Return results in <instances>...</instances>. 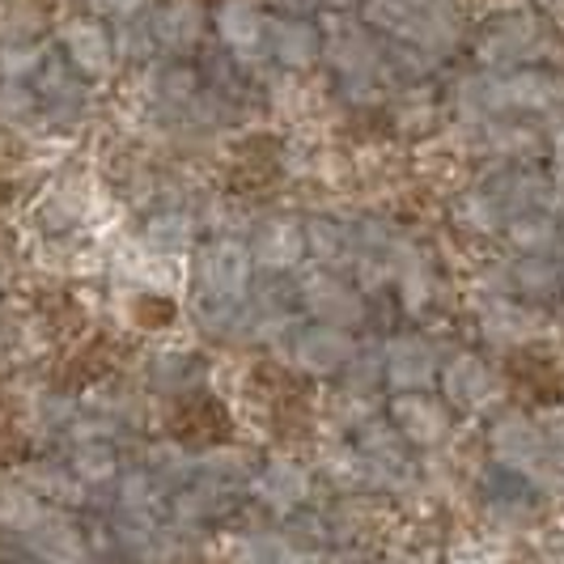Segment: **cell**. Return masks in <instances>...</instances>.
Segmentation results:
<instances>
[{
	"instance_id": "obj_5",
	"label": "cell",
	"mask_w": 564,
	"mask_h": 564,
	"mask_svg": "<svg viewBox=\"0 0 564 564\" xmlns=\"http://www.w3.org/2000/svg\"><path fill=\"white\" fill-rule=\"evenodd\" d=\"M217 34H221V43L234 47L238 56H254V52H263L272 26L263 22V13H259L254 0H226L217 9Z\"/></svg>"
},
{
	"instance_id": "obj_22",
	"label": "cell",
	"mask_w": 564,
	"mask_h": 564,
	"mask_svg": "<svg viewBox=\"0 0 564 564\" xmlns=\"http://www.w3.org/2000/svg\"><path fill=\"white\" fill-rule=\"evenodd\" d=\"M259 492H263V501H272L276 509H289L293 501H302L306 476L293 463H272V471L259 480Z\"/></svg>"
},
{
	"instance_id": "obj_31",
	"label": "cell",
	"mask_w": 564,
	"mask_h": 564,
	"mask_svg": "<svg viewBox=\"0 0 564 564\" xmlns=\"http://www.w3.org/2000/svg\"><path fill=\"white\" fill-rule=\"evenodd\" d=\"M547 13H556V18H564V0H539Z\"/></svg>"
},
{
	"instance_id": "obj_4",
	"label": "cell",
	"mask_w": 564,
	"mask_h": 564,
	"mask_svg": "<svg viewBox=\"0 0 564 564\" xmlns=\"http://www.w3.org/2000/svg\"><path fill=\"white\" fill-rule=\"evenodd\" d=\"M399 34H403L412 47L429 52V56H446L454 43H458V34H463V18H458V9H451L446 0H433V4H424L421 13L399 30Z\"/></svg>"
},
{
	"instance_id": "obj_17",
	"label": "cell",
	"mask_w": 564,
	"mask_h": 564,
	"mask_svg": "<svg viewBox=\"0 0 564 564\" xmlns=\"http://www.w3.org/2000/svg\"><path fill=\"white\" fill-rule=\"evenodd\" d=\"M306 302H311V311L323 318V323H352L357 314H361V302H357V293L352 289H344L339 281L332 276H314L306 281Z\"/></svg>"
},
{
	"instance_id": "obj_10",
	"label": "cell",
	"mask_w": 564,
	"mask_h": 564,
	"mask_svg": "<svg viewBox=\"0 0 564 564\" xmlns=\"http://www.w3.org/2000/svg\"><path fill=\"white\" fill-rule=\"evenodd\" d=\"M199 30H204V13L192 0H170L153 13V39L170 47V52H187L196 47Z\"/></svg>"
},
{
	"instance_id": "obj_15",
	"label": "cell",
	"mask_w": 564,
	"mask_h": 564,
	"mask_svg": "<svg viewBox=\"0 0 564 564\" xmlns=\"http://www.w3.org/2000/svg\"><path fill=\"white\" fill-rule=\"evenodd\" d=\"M39 102L47 107L52 119L73 123V119H82L85 115V89L77 85V77H73L68 68L52 64V68L43 73V85H39Z\"/></svg>"
},
{
	"instance_id": "obj_29",
	"label": "cell",
	"mask_w": 564,
	"mask_h": 564,
	"mask_svg": "<svg viewBox=\"0 0 564 564\" xmlns=\"http://www.w3.org/2000/svg\"><path fill=\"white\" fill-rule=\"evenodd\" d=\"M94 4H98L102 13H115V18H132L144 0H94Z\"/></svg>"
},
{
	"instance_id": "obj_6",
	"label": "cell",
	"mask_w": 564,
	"mask_h": 564,
	"mask_svg": "<svg viewBox=\"0 0 564 564\" xmlns=\"http://www.w3.org/2000/svg\"><path fill=\"white\" fill-rule=\"evenodd\" d=\"M64 47H68V59L73 68L85 73V77H107L115 59V39L98 22H73L64 30Z\"/></svg>"
},
{
	"instance_id": "obj_21",
	"label": "cell",
	"mask_w": 564,
	"mask_h": 564,
	"mask_svg": "<svg viewBox=\"0 0 564 564\" xmlns=\"http://www.w3.org/2000/svg\"><path fill=\"white\" fill-rule=\"evenodd\" d=\"M39 26H43V13H39L30 0H0V39H4L9 47L34 39Z\"/></svg>"
},
{
	"instance_id": "obj_16",
	"label": "cell",
	"mask_w": 564,
	"mask_h": 564,
	"mask_svg": "<svg viewBox=\"0 0 564 564\" xmlns=\"http://www.w3.org/2000/svg\"><path fill=\"white\" fill-rule=\"evenodd\" d=\"M272 56L281 59L284 68H311L318 56V30L297 18L272 22Z\"/></svg>"
},
{
	"instance_id": "obj_2",
	"label": "cell",
	"mask_w": 564,
	"mask_h": 564,
	"mask_svg": "<svg viewBox=\"0 0 564 564\" xmlns=\"http://www.w3.org/2000/svg\"><path fill=\"white\" fill-rule=\"evenodd\" d=\"M251 259L254 254L234 242V238H217L208 247H199L196 254V281L199 293H213V297H242L247 284H251Z\"/></svg>"
},
{
	"instance_id": "obj_9",
	"label": "cell",
	"mask_w": 564,
	"mask_h": 564,
	"mask_svg": "<svg viewBox=\"0 0 564 564\" xmlns=\"http://www.w3.org/2000/svg\"><path fill=\"white\" fill-rule=\"evenodd\" d=\"M327 52H332V64H336L348 82H352V77H369V73L378 68V47H373V39H369L366 30L352 26V22H332V43H327Z\"/></svg>"
},
{
	"instance_id": "obj_13",
	"label": "cell",
	"mask_w": 564,
	"mask_h": 564,
	"mask_svg": "<svg viewBox=\"0 0 564 564\" xmlns=\"http://www.w3.org/2000/svg\"><path fill=\"white\" fill-rule=\"evenodd\" d=\"M454 111L467 115V119H484L492 111H506V94H501V77L488 73H467L454 82Z\"/></svg>"
},
{
	"instance_id": "obj_28",
	"label": "cell",
	"mask_w": 564,
	"mask_h": 564,
	"mask_svg": "<svg viewBox=\"0 0 564 564\" xmlns=\"http://www.w3.org/2000/svg\"><path fill=\"white\" fill-rule=\"evenodd\" d=\"M192 73H187V68H170V77H166V94L170 98H187V94H192Z\"/></svg>"
},
{
	"instance_id": "obj_18",
	"label": "cell",
	"mask_w": 564,
	"mask_h": 564,
	"mask_svg": "<svg viewBox=\"0 0 564 564\" xmlns=\"http://www.w3.org/2000/svg\"><path fill=\"white\" fill-rule=\"evenodd\" d=\"M68 467H73V476H77L85 488H102V484H111L115 471H119L111 442H77Z\"/></svg>"
},
{
	"instance_id": "obj_11",
	"label": "cell",
	"mask_w": 564,
	"mask_h": 564,
	"mask_svg": "<svg viewBox=\"0 0 564 564\" xmlns=\"http://www.w3.org/2000/svg\"><path fill=\"white\" fill-rule=\"evenodd\" d=\"M196 242V221L187 213H158L141 234V247L158 259H183Z\"/></svg>"
},
{
	"instance_id": "obj_3",
	"label": "cell",
	"mask_w": 564,
	"mask_h": 564,
	"mask_svg": "<svg viewBox=\"0 0 564 564\" xmlns=\"http://www.w3.org/2000/svg\"><path fill=\"white\" fill-rule=\"evenodd\" d=\"M30 552H34L39 564H94L82 531H77L68 518H59V513H47V518L30 531Z\"/></svg>"
},
{
	"instance_id": "obj_26",
	"label": "cell",
	"mask_w": 564,
	"mask_h": 564,
	"mask_svg": "<svg viewBox=\"0 0 564 564\" xmlns=\"http://www.w3.org/2000/svg\"><path fill=\"white\" fill-rule=\"evenodd\" d=\"M488 141L497 144V149H531L535 132L531 128H518V123H492L488 128Z\"/></svg>"
},
{
	"instance_id": "obj_24",
	"label": "cell",
	"mask_w": 564,
	"mask_h": 564,
	"mask_svg": "<svg viewBox=\"0 0 564 564\" xmlns=\"http://www.w3.org/2000/svg\"><path fill=\"white\" fill-rule=\"evenodd\" d=\"M149 471H158L166 484H174L192 471V458H187L183 446H174V442H158V446L149 451Z\"/></svg>"
},
{
	"instance_id": "obj_1",
	"label": "cell",
	"mask_w": 564,
	"mask_h": 564,
	"mask_svg": "<svg viewBox=\"0 0 564 564\" xmlns=\"http://www.w3.org/2000/svg\"><path fill=\"white\" fill-rule=\"evenodd\" d=\"M539 47H543V26H539L535 13H527V9H509V13L488 18L480 30V39H476V56H480V64L492 68V73L527 64Z\"/></svg>"
},
{
	"instance_id": "obj_8",
	"label": "cell",
	"mask_w": 564,
	"mask_h": 564,
	"mask_svg": "<svg viewBox=\"0 0 564 564\" xmlns=\"http://www.w3.org/2000/svg\"><path fill=\"white\" fill-rule=\"evenodd\" d=\"M18 480L26 484L30 492H39L43 501H59V506H82L85 484L73 476V467H59L52 458H30L18 471Z\"/></svg>"
},
{
	"instance_id": "obj_12",
	"label": "cell",
	"mask_w": 564,
	"mask_h": 564,
	"mask_svg": "<svg viewBox=\"0 0 564 564\" xmlns=\"http://www.w3.org/2000/svg\"><path fill=\"white\" fill-rule=\"evenodd\" d=\"M302 251H306V234L293 221H268V226H259L251 242V254L263 268H293Z\"/></svg>"
},
{
	"instance_id": "obj_20",
	"label": "cell",
	"mask_w": 564,
	"mask_h": 564,
	"mask_svg": "<svg viewBox=\"0 0 564 564\" xmlns=\"http://www.w3.org/2000/svg\"><path fill=\"white\" fill-rule=\"evenodd\" d=\"M166 480L158 476V471H149V467H137V471H128V476H119V509H153L162 506V492Z\"/></svg>"
},
{
	"instance_id": "obj_30",
	"label": "cell",
	"mask_w": 564,
	"mask_h": 564,
	"mask_svg": "<svg viewBox=\"0 0 564 564\" xmlns=\"http://www.w3.org/2000/svg\"><path fill=\"white\" fill-rule=\"evenodd\" d=\"M149 34H153V30H149ZM149 34H141V30H123V34H119V39H123V43H119V47H123V52H132V56H149V47H141V39H149Z\"/></svg>"
},
{
	"instance_id": "obj_27",
	"label": "cell",
	"mask_w": 564,
	"mask_h": 564,
	"mask_svg": "<svg viewBox=\"0 0 564 564\" xmlns=\"http://www.w3.org/2000/svg\"><path fill=\"white\" fill-rule=\"evenodd\" d=\"M306 242L314 247V254L332 259V254L339 251V229L332 226V221H314V226L306 229Z\"/></svg>"
},
{
	"instance_id": "obj_19",
	"label": "cell",
	"mask_w": 564,
	"mask_h": 564,
	"mask_svg": "<svg viewBox=\"0 0 564 564\" xmlns=\"http://www.w3.org/2000/svg\"><path fill=\"white\" fill-rule=\"evenodd\" d=\"M297 357H302L306 369H332L336 361L348 357V339L339 336L332 323L327 327H311L306 336L297 339Z\"/></svg>"
},
{
	"instance_id": "obj_7",
	"label": "cell",
	"mask_w": 564,
	"mask_h": 564,
	"mask_svg": "<svg viewBox=\"0 0 564 564\" xmlns=\"http://www.w3.org/2000/svg\"><path fill=\"white\" fill-rule=\"evenodd\" d=\"M501 94H506V107H513V111H547L561 98V82L543 68L518 64L513 73L501 77Z\"/></svg>"
},
{
	"instance_id": "obj_25",
	"label": "cell",
	"mask_w": 564,
	"mask_h": 564,
	"mask_svg": "<svg viewBox=\"0 0 564 564\" xmlns=\"http://www.w3.org/2000/svg\"><path fill=\"white\" fill-rule=\"evenodd\" d=\"M34 115V94H26L22 85H4L0 89V119L4 123H22Z\"/></svg>"
},
{
	"instance_id": "obj_23",
	"label": "cell",
	"mask_w": 564,
	"mask_h": 564,
	"mask_svg": "<svg viewBox=\"0 0 564 564\" xmlns=\"http://www.w3.org/2000/svg\"><path fill=\"white\" fill-rule=\"evenodd\" d=\"M424 4H433V0H369L366 4V18L369 22H378L382 30H403L416 13H421Z\"/></svg>"
},
{
	"instance_id": "obj_14",
	"label": "cell",
	"mask_w": 564,
	"mask_h": 564,
	"mask_svg": "<svg viewBox=\"0 0 564 564\" xmlns=\"http://www.w3.org/2000/svg\"><path fill=\"white\" fill-rule=\"evenodd\" d=\"M43 518H47V501H43L39 492H30L18 476H13V480H0V527H4V531L30 535Z\"/></svg>"
}]
</instances>
